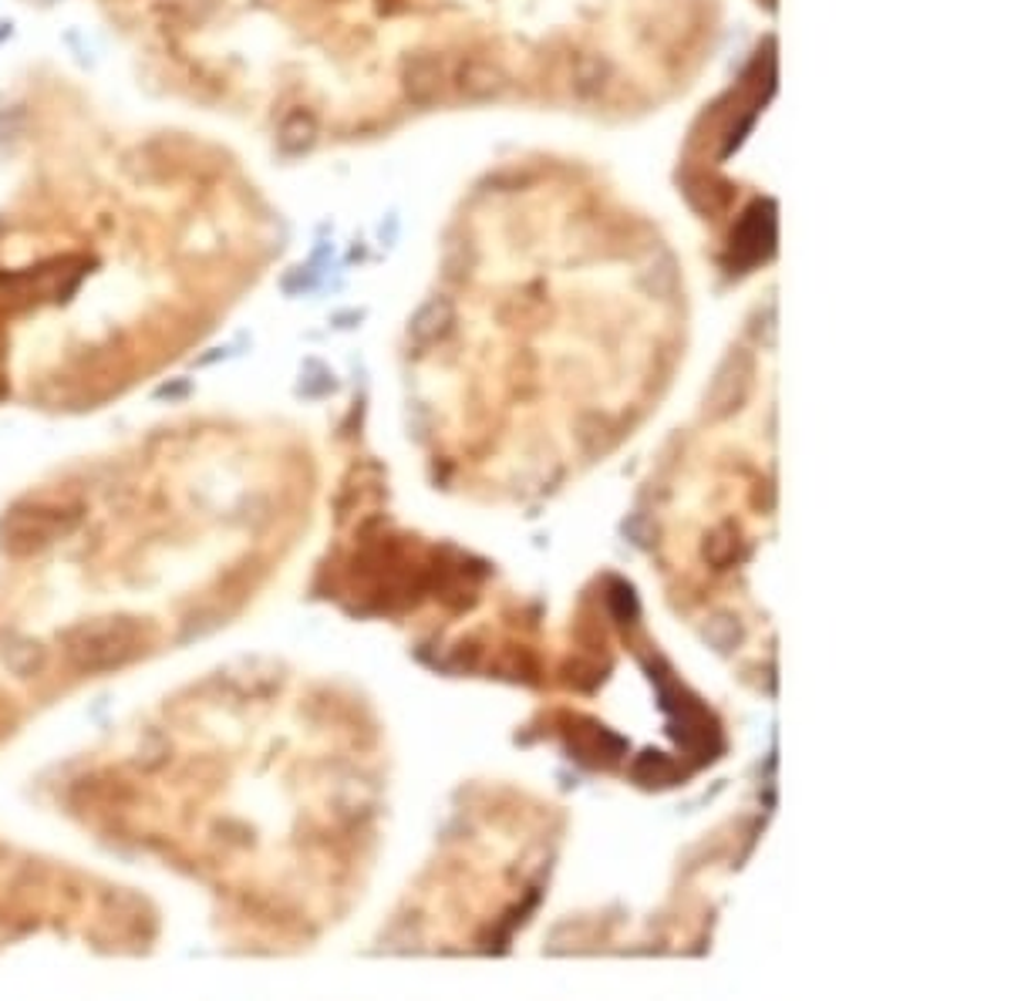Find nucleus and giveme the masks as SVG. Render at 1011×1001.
I'll list each match as a JSON object with an SVG mask.
<instances>
[{
  "instance_id": "1",
  "label": "nucleus",
  "mask_w": 1011,
  "mask_h": 1001,
  "mask_svg": "<svg viewBox=\"0 0 1011 1001\" xmlns=\"http://www.w3.org/2000/svg\"><path fill=\"white\" fill-rule=\"evenodd\" d=\"M439 88H442V65H439V58L418 55V58L408 62V68H405V91H408L411 101H418V105L432 101L439 95Z\"/></svg>"
},
{
  "instance_id": "2",
  "label": "nucleus",
  "mask_w": 1011,
  "mask_h": 1001,
  "mask_svg": "<svg viewBox=\"0 0 1011 1001\" xmlns=\"http://www.w3.org/2000/svg\"><path fill=\"white\" fill-rule=\"evenodd\" d=\"M317 139V122L310 112L304 109H294L284 122H281V132H277V145L287 152V155H300L314 145Z\"/></svg>"
},
{
  "instance_id": "3",
  "label": "nucleus",
  "mask_w": 1011,
  "mask_h": 1001,
  "mask_svg": "<svg viewBox=\"0 0 1011 1001\" xmlns=\"http://www.w3.org/2000/svg\"><path fill=\"white\" fill-rule=\"evenodd\" d=\"M499 88V72L490 65V62H465L459 68V91L469 95V98H483V95H493Z\"/></svg>"
},
{
  "instance_id": "4",
  "label": "nucleus",
  "mask_w": 1011,
  "mask_h": 1001,
  "mask_svg": "<svg viewBox=\"0 0 1011 1001\" xmlns=\"http://www.w3.org/2000/svg\"><path fill=\"white\" fill-rule=\"evenodd\" d=\"M28 129V116L21 105L14 109H0V142H18Z\"/></svg>"
},
{
  "instance_id": "5",
  "label": "nucleus",
  "mask_w": 1011,
  "mask_h": 1001,
  "mask_svg": "<svg viewBox=\"0 0 1011 1001\" xmlns=\"http://www.w3.org/2000/svg\"><path fill=\"white\" fill-rule=\"evenodd\" d=\"M41 4H58V0H41Z\"/></svg>"
}]
</instances>
